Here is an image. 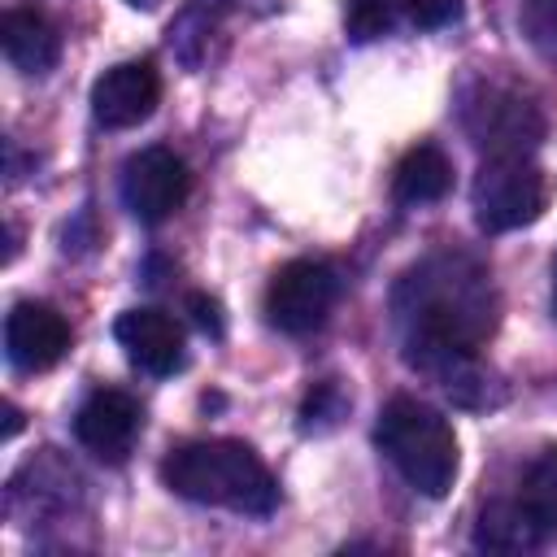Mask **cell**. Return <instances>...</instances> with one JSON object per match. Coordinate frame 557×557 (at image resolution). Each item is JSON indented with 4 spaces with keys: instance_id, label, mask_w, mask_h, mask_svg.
Listing matches in <instances>:
<instances>
[{
    "instance_id": "9",
    "label": "cell",
    "mask_w": 557,
    "mask_h": 557,
    "mask_svg": "<svg viewBox=\"0 0 557 557\" xmlns=\"http://www.w3.org/2000/svg\"><path fill=\"white\" fill-rule=\"evenodd\" d=\"M70 348V322L61 318V309L44 305V300H17L4 318V357L13 370L39 374L48 366H57Z\"/></svg>"
},
{
    "instance_id": "12",
    "label": "cell",
    "mask_w": 557,
    "mask_h": 557,
    "mask_svg": "<svg viewBox=\"0 0 557 557\" xmlns=\"http://www.w3.org/2000/svg\"><path fill=\"white\" fill-rule=\"evenodd\" d=\"M0 48L17 74H48L61 57V30L52 26L48 13L13 4L0 13Z\"/></svg>"
},
{
    "instance_id": "7",
    "label": "cell",
    "mask_w": 557,
    "mask_h": 557,
    "mask_svg": "<svg viewBox=\"0 0 557 557\" xmlns=\"http://www.w3.org/2000/svg\"><path fill=\"white\" fill-rule=\"evenodd\" d=\"M191 191V174L187 161L174 148H139L135 157H126L122 165V205L139 218V222H165L183 209Z\"/></svg>"
},
{
    "instance_id": "23",
    "label": "cell",
    "mask_w": 557,
    "mask_h": 557,
    "mask_svg": "<svg viewBox=\"0 0 557 557\" xmlns=\"http://www.w3.org/2000/svg\"><path fill=\"white\" fill-rule=\"evenodd\" d=\"M126 4H135V9H148V4H152V0H126Z\"/></svg>"
},
{
    "instance_id": "19",
    "label": "cell",
    "mask_w": 557,
    "mask_h": 557,
    "mask_svg": "<svg viewBox=\"0 0 557 557\" xmlns=\"http://www.w3.org/2000/svg\"><path fill=\"white\" fill-rule=\"evenodd\" d=\"M413 26L422 30H435V26H448L457 13H461V0H405Z\"/></svg>"
},
{
    "instance_id": "20",
    "label": "cell",
    "mask_w": 557,
    "mask_h": 557,
    "mask_svg": "<svg viewBox=\"0 0 557 557\" xmlns=\"http://www.w3.org/2000/svg\"><path fill=\"white\" fill-rule=\"evenodd\" d=\"M187 309H191V318H196V326H200V331H209V335H222V305H218L213 296H205V292H191V296H187Z\"/></svg>"
},
{
    "instance_id": "1",
    "label": "cell",
    "mask_w": 557,
    "mask_h": 557,
    "mask_svg": "<svg viewBox=\"0 0 557 557\" xmlns=\"http://www.w3.org/2000/svg\"><path fill=\"white\" fill-rule=\"evenodd\" d=\"M396 313L409 326V357L474 352L496 326V296L483 265L461 252H440L400 278Z\"/></svg>"
},
{
    "instance_id": "2",
    "label": "cell",
    "mask_w": 557,
    "mask_h": 557,
    "mask_svg": "<svg viewBox=\"0 0 557 557\" xmlns=\"http://www.w3.org/2000/svg\"><path fill=\"white\" fill-rule=\"evenodd\" d=\"M161 479L174 496L265 518L278 505V483L244 440H191L165 453Z\"/></svg>"
},
{
    "instance_id": "4",
    "label": "cell",
    "mask_w": 557,
    "mask_h": 557,
    "mask_svg": "<svg viewBox=\"0 0 557 557\" xmlns=\"http://www.w3.org/2000/svg\"><path fill=\"white\" fill-rule=\"evenodd\" d=\"M474 222L487 235H505L518 226H531L548 205V174L527 157H487L474 174Z\"/></svg>"
},
{
    "instance_id": "10",
    "label": "cell",
    "mask_w": 557,
    "mask_h": 557,
    "mask_svg": "<svg viewBox=\"0 0 557 557\" xmlns=\"http://www.w3.org/2000/svg\"><path fill=\"white\" fill-rule=\"evenodd\" d=\"M139 426H144L139 400L126 396V392H117V387L91 392V396L78 405V413H74V435H78V444H83L91 457H100V461H122V457L131 453Z\"/></svg>"
},
{
    "instance_id": "17",
    "label": "cell",
    "mask_w": 557,
    "mask_h": 557,
    "mask_svg": "<svg viewBox=\"0 0 557 557\" xmlns=\"http://www.w3.org/2000/svg\"><path fill=\"white\" fill-rule=\"evenodd\" d=\"M344 409H348L344 387L335 379H326V383H318L305 396V405H300V431H331L344 418Z\"/></svg>"
},
{
    "instance_id": "21",
    "label": "cell",
    "mask_w": 557,
    "mask_h": 557,
    "mask_svg": "<svg viewBox=\"0 0 557 557\" xmlns=\"http://www.w3.org/2000/svg\"><path fill=\"white\" fill-rule=\"evenodd\" d=\"M22 431V409L13 400H4V440H13Z\"/></svg>"
},
{
    "instance_id": "3",
    "label": "cell",
    "mask_w": 557,
    "mask_h": 557,
    "mask_svg": "<svg viewBox=\"0 0 557 557\" xmlns=\"http://www.w3.org/2000/svg\"><path fill=\"white\" fill-rule=\"evenodd\" d=\"M374 444L413 492L431 500L448 496L457 479V435L440 409L418 396H392L379 413Z\"/></svg>"
},
{
    "instance_id": "8",
    "label": "cell",
    "mask_w": 557,
    "mask_h": 557,
    "mask_svg": "<svg viewBox=\"0 0 557 557\" xmlns=\"http://www.w3.org/2000/svg\"><path fill=\"white\" fill-rule=\"evenodd\" d=\"M161 100V74L152 61H122L104 70L91 87V117L104 131H126L152 117Z\"/></svg>"
},
{
    "instance_id": "13",
    "label": "cell",
    "mask_w": 557,
    "mask_h": 557,
    "mask_svg": "<svg viewBox=\"0 0 557 557\" xmlns=\"http://www.w3.org/2000/svg\"><path fill=\"white\" fill-rule=\"evenodd\" d=\"M453 187V161L444 148L435 144H418L409 148L400 161H396V174H392V191L400 205H431V200H444Z\"/></svg>"
},
{
    "instance_id": "5",
    "label": "cell",
    "mask_w": 557,
    "mask_h": 557,
    "mask_svg": "<svg viewBox=\"0 0 557 557\" xmlns=\"http://www.w3.org/2000/svg\"><path fill=\"white\" fill-rule=\"evenodd\" d=\"M466 131L479 148H487L492 157H518V152H531L544 135V117L540 109L505 87V83H479L470 96H466Z\"/></svg>"
},
{
    "instance_id": "22",
    "label": "cell",
    "mask_w": 557,
    "mask_h": 557,
    "mask_svg": "<svg viewBox=\"0 0 557 557\" xmlns=\"http://www.w3.org/2000/svg\"><path fill=\"white\" fill-rule=\"evenodd\" d=\"M553 309H557V265H553Z\"/></svg>"
},
{
    "instance_id": "6",
    "label": "cell",
    "mask_w": 557,
    "mask_h": 557,
    "mask_svg": "<svg viewBox=\"0 0 557 557\" xmlns=\"http://www.w3.org/2000/svg\"><path fill=\"white\" fill-rule=\"evenodd\" d=\"M335 296H339V274L326 261L296 257L274 270L261 309H265V322L278 326L283 335H309L313 326L326 322Z\"/></svg>"
},
{
    "instance_id": "18",
    "label": "cell",
    "mask_w": 557,
    "mask_h": 557,
    "mask_svg": "<svg viewBox=\"0 0 557 557\" xmlns=\"http://www.w3.org/2000/svg\"><path fill=\"white\" fill-rule=\"evenodd\" d=\"M522 35L535 52L557 61V0H522Z\"/></svg>"
},
{
    "instance_id": "15",
    "label": "cell",
    "mask_w": 557,
    "mask_h": 557,
    "mask_svg": "<svg viewBox=\"0 0 557 557\" xmlns=\"http://www.w3.org/2000/svg\"><path fill=\"white\" fill-rule=\"evenodd\" d=\"M544 531L557 522V444H548L522 474L518 483V496H513Z\"/></svg>"
},
{
    "instance_id": "16",
    "label": "cell",
    "mask_w": 557,
    "mask_h": 557,
    "mask_svg": "<svg viewBox=\"0 0 557 557\" xmlns=\"http://www.w3.org/2000/svg\"><path fill=\"white\" fill-rule=\"evenodd\" d=\"M392 17H396V0H348L344 4V30L352 44H370L387 35Z\"/></svg>"
},
{
    "instance_id": "14",
    "label": "cell",
    "mask_w": 557,
    "mask_h": 557,
    "mask_svg": "<svg viewBox=\"0 0 557 557\" xmlns=\"http://www.w3.org/2000/svg\"><path fill=\"white\" fill-rule=\"evenodd\" d=\"M540 540H544V527L518 500L487 505L479 513V527H474V544L492 548V553H522V548H535Z\"/></svg>"
},
{
    "instance_id": "11",
    "label": "cell",
    "mask_w": 557,
    "mask_h": 557,
    "mask_svg": "<svg viewBox=\"0 0 557 557\" xmlns=\"http://www.w3.org/2000/svg\"><path fill=\"white\" fill-rule=\"evenodd\" d=\"M113 335L126 348V357L139 370L157 374V379L183 370V361H187V352H183V326L165 309H126L113 322Z\"/></svg>"
}]
</instances>
